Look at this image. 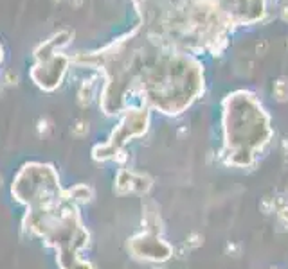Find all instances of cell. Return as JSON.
<instances>
[{
	"label": "cell",
	"instance_id": "cell-1",
	"mask_svg": "<svg viewBox=\"0 0 288 269\" xmlns=\"http://www.w3.org/2000/svg\"><path fill=\"white\" fill-rule=\"evenodd\" d=\"M11 194L25 207L22 226L29 235L42 239L56 251L60 269H92L83 257L89 230L79 207L61 188L58 170L50 164L29 162L13 178Z\"/></svg>",
	"mask_w": 288,
	"mask_h": 269
},
{
	"label": "cell",
	"instance_id": "cell-2",
	"mask_svg": "<svg viewBox=\"0 0 288 269\" xmlns=\"http://www.w3.org/2000/svg\"><path fill=\"white\" fill-rule=\"evenodd\" d=\"M67 194H69V198L72 199V203H76L78 207L87 205L90 199L94 198V190H92V187L85 185V183H78V185L69 187L67 188Z\"/></svg>",
	"mask_w": 288,
	"mask_h": 269
},
{
	"label": "cell",
	"instance_id": "cell-3",
	"mask_svg": "<svg viewBox=\"0 0 288 269\" xmlns=\"http://www.w3.org/2000/svg\"><path fill=\"white\" fill-rule=\"evenodd\" d=\"M281 17H283V20H285V22H288V4H285V6H283Z\"/></svg>",
	"mask_w": 288,
	"mask_h": 269
},
{
	"label": "cell",
	"instance_id": "cell-4",
	"mask_svg": "<svg viewBox=\"0 0 288 269\" xmlns=\"http://www.w3.org/2000/svg\"><path fill=\"white\" fill-rule=\"evenodd\" d=\"M0 187H2V178H0Z\"/></svg>",
	"mask_w": 288,
	"mask_h": 269
}]
</instances>
